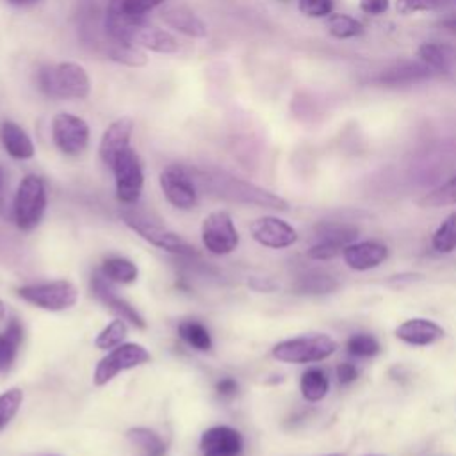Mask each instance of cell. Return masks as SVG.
I'll use <instances>...</instances> for the list:
<instances>
[{
    "label": "cell",
    "mask_w": 456,
    "mask_h": 456,
    "mask_svg": "<svg viewBox=\"0 0 456 456\" xmlns=\"http://www.w3.org/2000/svg\"><path fill=\"white\" fill-rule=\"evenodd\" d=\"M47 211V188L42 177L28 175L22 179L15 200H13V216L20 230L36 228Z\"/></svg>",
    "instance_id": "3"
},
{
    "label": "cell",
    "mask_w": 456,
    "mask_h": 456,
    "mask_svg": "<svg viewBox=\"0 0 456 456\" xmlns=\"http://www.w3.org/2000/svg\"><path fill=\"white\" fill-rule=\"evenodd\" d=\"M328 456H342V454H328Z\"/></svg>",
    "instance_id": "48"
},
{
    "label": "cell",
    "mask_w": 456,
    "mask_h": 456,
    "mask_svg": "<svg viewBox=\"0 0 456 456\" xmlns=\"http://www.w3.org/2000/svg\"><path fill=\"white\" fill-rule=\"evenodd\" d=\"M420 207L424 209H438L447 205H456V177L447 180L445 184L438 186L431 193H428L420 202Z\"/></svg>",
    "instance_id": "35"
},
{
    "label": "cell",
    "mask_w": 456,
    "mask_h": 456,
    "mask_svg": "<svg viewBox=\"0 0 456 456\" xmlns=\"http://www.w3.org/2000/svg\"><path fill=\"white\" fill-rule=\"evenodd\" d=\"M314 234H316L317 241L332 243V244L340 246L344 250L346 246L355 243V239L358 237V228L355 225H349V223L323 221V223L316 225Z\"/></svg>",
    "instance_id": "26"
},
{
    "label": "cell",
    "mask_w": 456,
    "mask_h": 456,
    "mask_svg": "<svg viewBox=\"0 0 456 456\" xmlns=\"http://www.w3.org/2000/svg\"><path fill=\"white\" fill-rule=\"evenodd\" d=\"M449 0H397L396 10L401 15H415V13H428L438 12L447 6Z\"/></svg>",
    "instance_id": "37"
},
{
    "label": "cell",
    "mask_w": 456,
    "mask_h": 456,
    "mask_svg": "<svg viewBox=\"0 0 456 456\" xmlns=\"http://www.w3.org/2000/svg\"><path fill=\"white\" fill-rule=\"evenodd\" d=\"M326 28H328V33L337 40H349L362 35L364 31L362 24L356 19L348 15H333V13L328 17Z\"/></svg>",
    "instance_id": "32"
},
{
    "label": "cell",
    "mask_w": 456,
    "mask_h": 456,
    "mask_svg": "<svg viewBox=\"0 0 456 456\" xmlns=\"http://www.w3.org/2000/svg\"><path fill=\"white\" fill-rule=\"evenodd\" d=\"M163 22L170 29H173L188 38L202 40L207 36V26L204 24V20L186 6H172V8L164 10Z\"/></svg>",
    "instance_id": "19"
},
{
    "label": "cell",
    "mask_w": 456,
    "mask_h": 456,
    "mask_svg": "<svg viewBox=\"0 0 456 456\" xmlns=\"http://www.w3.org/2000/svg\"><path fill=\"white\" fill-rule=\"evenodd\" d=\"M237 392H239V383L234 378H230V376L221 378L216 383V394L220 397H223V399H232V397L237 396Z\"/></svg>",
    "instance_id": "41"
},
{
    "label": "cell",
    "mask_w": 456,
    "mask_h": 456,
    "mask_svg": "<svg viewBox=\"0 0 456 456\" xmlns=\"http://www.w3.org/2000/svg\"><path fill=\"white\" fill-rule=\"evenodd\" d=\"M166 200L180 211H191L198 204V186L193 173L182 166H168L159 177Z\"/></svg>",
    "instance_id": "11"
},
{
    "label": "cell",
    "mask_w": 456,
    "mask_h": 456,
    "mask_svg": "<svg viewBox=\"0 0 456 456\" xmlns=\"http://www.w3.org/2000/svg\"><path fill=\"white\" fill-rule=\"evenodd\" d=\"M179 335L186 344H189L196 351H209L212 348L211 332L205 328V324H202L198 321L180 323L179 324Z\"/></svg>",
    "instance_id": "29"
},
{
    "label": "cell",
    "mask_w": 456,
    "mask_h": 456,
    "mask_svg": "<svg viewBox=\"0 0 456 456\" xmlns=\"http://www.w3.org/2000/svg\"><path fill=\"white\" fill-rule=\"evenodd\" d=\"M196 186L204 188L214 196L244 204V205H255V207H264V209H276V211H285L287 202L280 198L278 195L262 189L255 184H250L246 180H241L237 177H232L228 173H220V172H196L193 175Z\"/></svg>",
    "instance_id": "1"
},
{
    "label": "cell",
    "mask_w": 456,
    "mask_h": 456,
    "mask_svg": "<svg viewBox=\"0 0 456 456\" xmlns=\"http://www.w3.org/2000/svg\"><path fill=\"white\" fill-rule=\"evenodd\" d=\"M342 248L335 246L332 243H324V241H317L308 248V257L314 260H332L337 255H342Z\"/></svg>",
    "instance_id": "40"
},
{
    "label": "cell",
    "mask_w": 456,
    "mask_h": 456,
    "mask_svg": "<svg viewBox=\"0 0 456 456\" xmlns=\"http://www.w3.org/2000/svg\"><path fill=\"white\" fill-rule=\"evenodd\" d=\"M390 3L388 0H360V10L365 15H372V17H380L388 10Z\"/></svg>",
    "instance_id": "42"
},
{
    "label": "cell",
    "mask_w": 456,
    "mask_h": 456,
    "mask_svg": "<svg viewBox=\"0 0 456 456\" xmlns=\"http://www.w3.org/2000/svg\"><path fill=\"white\" fill-rule=\"evenodd\" d=\"M132 45L156 54H175L179 51V42L172 33L159 28H150L148 24L136 31Z\"/></svg>",
    "instance_id": "20"
},
{
    "label": "cell",
    "mask_w": 456,
    "mask_h": 456,
    "mask_svg": "<svg viewBox=\"0 0 456 456\" xmlns=\"http://www.w3.org/2000/svg\"><path fill=\"white\" fill-rule=\"evenodd\" d=\"M29 3H33V0H10V4H13V6H26Z\"/></svg>",
    "instance_id": "47"
},
{
    "label": "cell",
    "mask_w": 456,
    "mask_h": 456,
    "mask_svg": "<svg viewBox=\"0 0 456 456\" xmlns=\"http://www.w3.org/2000/svg\"><path fill=\"white\" fill-rule=\"evenodd\" d=\"M202 241L209 253L228 255L239 246V232L227 211L211 212L202 223Z\"/></svg>",
    "instance_id": "9"
},
{
    "label": "cell",
    "mask_w": 456,
    "mask_h": 456,
    "mask_svg": "<svg viewBox=\"0 0 456 456\" xmlns=\"http://www.w3.org/2000/svg\"><path fill=\"white\" fill-rule=\"evenodd\" d=\"M164 3L166 0H125V8L138 22L147 24L148 13Z\"/></svg>",
    "instance_id": "39"
},
{
    "label": "cell",
    "mask_w": 456,
    "mask_h": 456,
    "mask_svg": "<svg viewBox=\"0 0 456 456\" xmlns=\"http://www.w3.org/2000/svg\"><path fill=\"white\" fill-rule=\"evenodd\" d=\"M102 275L113 284H132L138 280V266L124 257H111L102 264Z\"/></svg>",
    "instance_id": "28"
},
{
    "label": "cell",
    "mask_w": 456,
    "mask_h": 456,
    "mask_svg": "<svg viewBox=\"0 0 456 456\" xmlns=\"http://www.w3.org/2000/svg\"><path fill=\"white\" fill-rule=\"evenodd\" d=\"M52 141L65 156H81L90 143V125L72 113H58L52 120Z\"/></svg>",
    "instance_id": "10"
},
{
    "label": "cell",
    "mask_w": 456,
    "mask_h": 456,
    "mask_svg": "<svg viewBox=\"0 0 456 456\" xmlns=\"http://www.w3.org/2000/svg\"><path fill=\"white\" fill-rule=\"evenodd\" d=\"M431 246L438 253H452L456 250V211L449 214L435 230Z\"/></svg>",
    "instance_id": "30"
},
{
    "label": "cell",
    "mask_w": 456,
    "mask_h": 456,
    "mask_svg": "<svg viewBox=\"0 0 456 456\" xmlns=\"http://www.w3.org/2000/svg\"><path fill=\"white\" fill-rule=\"evenodd\" d=\"M22 340L24 326L17 317H12L6 330L0 333V371H6L13 365Z\"/></svg>",
    "instance_id": "24"
},
{
    "label": "cell",
    "mask_w": 456,
    "mask_h": 456,
    "mask_svg": "<svg viewBox=\"0 0 456 456\" xmlns=\"http://www.w3.org/2000/svg\"><path fill=\"white\" fill-rule=\"evenodd\" d=\"M298 10L308 19H324L333 12L332 0H300Z\"/></svg>",
    "instance_id": "38"
},
{
    "label": "cell",
    "mask_w": 456,
    "mask_h": 456,
    "mask_svg": "<svg viewBox=\"0 0 456 456\" xmlns=\"http://www.w3.org/2000/svg\"><path fill=\"white\" fill-rule=\"evenodd\" d=\"M431 76H433V72L420 61H417V63L404 61V63H399V65L392 67L390 70L383 72L378 77V83L385 84V86H408V84L429 79Z\"/></svg>",
    "instance_id": "22"
},
{
    "label": "cell",
    "mask_w": 456,
    "mask_h": 456,
    "mask_svg": "<svg viewBox=\"0 0 456 456\" xmlns=\"http://www.w3.org/2000/svg\"><path fill=\"white\" fill-rule=\"evenodd\" d=\"M252 237L271 250H284L298 241V232L284 220L275 216H264L250 225Z\"/></svg>",
    "instance_id": "12"
},
{
    "label": "cell",
    "mask_w": 456,
    "mask_h": 456,
    "mask_svg": "<svg viewBox=\"0 0 456 456\" xmlns=\"http://www.w3.org/2000/svg\"><path fill=\"white\" fill-rule=\"evenodd\" d=\"M244 438L241 431L230 426H212L202 433V456H243Z\"/></svg>",
    "instance_id": "13"
},
{
    "label": "cell",
    "mask_w": 456,
    "mask_h": 456,
    "mask_svg": "<svg viewBox=\"0 0 456 456\" xmlns=\"http://www.w3.org/2000/svg\"><path fill=\"white\" fill-rule=\"evenodd\" d=\"M440 26H442L444 29H447L449 33L456 35V19H449V20H444Z\"/></svg>",
    "instance_id": "45"
},
{
    "label": "cell",
    "mask_w": 456,
    "mask_h": 456,
    "mask_svg": "<svg viewBox=\"0 0 456 456\" xmlns=\"http://www.w3.org/2000/svg\"><path fill=\"white\" fill-rule=\"evenodd\" d=\"M335 349L337 342L332 337L317 333L282 340L271 349V355L278 362L285 364H312L326 360L335 353Z\"/></svg>",
    "instance_id": "4"
},
{
    "label": "cell",
    "mask_w": 456,
    "mask_h": 456,
    "mask_svg": "<svg viewBox=\"0 0 456 456\" xmlns=\"http://www.w3.org/2000/svg\"><path fill=\"white\" fill-rule=\"evenodd\" d=\"M127 440L140 456H166L168 452V445L164 444V440L148 428H131L127 431Z\"/></svg>",
    "instance_id": "25"
},
{
    "label": "cell",
    "mask_w": 456,
    "mask_h": 456,
    "mask_svg": "<svg viewBox=\"0 0 456 456\" xmlns=\"http://www.w3.org/2000/svg\"><path fill=\"white\" fill-rule=\"evenodd\" d=\"M109 58L115 63H120L131 68H141L148 63L145 51L132 44H113L109 49Z\"/></svg>",
    "instance_id": "31"
},
{
    "label": "cell",
    "mask_w": 456,
    "mask_h": 456,
    "mask_svg": "<svg viewBox=\"0 0 456 456\" xmlns=\"http://www.w3.org/2000/svg\"><path fill=\"white\" fill-rule=\"evenodd\" d=\"M419 61L426 65L433 76H442L449 74L452 68V63L456 61V52L440 44H424L419 47Z\"/></svg>",
    "instance_id": "23"
},
{
    "label": "cell",
    "mask_w": 456,
    "mask_h": 456,
    "mask_svg": "<svg viewBox=\"0 0 456 456\" xmlns=\"http://www.w3.org/2000/svg\"><path fill=\"white\" fill-rule=\"evenodd\" d=\"M125 225L129 228H132L136 234H140L147 243L164 250V252H170V253H175V255H182V257H191V255H196L195 248L186 243L180 236H177L175 232L154 223L152 220H148L147 216L140 214V212H134V211H125L122 214Z\"/></svg>",
    "instance_id": "6"
},
{
    "label": "cell",
    "mask_w": 456,
    "mask_h": 456,
    "mask_svg": "<svg viewBox=\"0 0 456 456\" xmlns=\"http://www.w3.org/2000/svg\"><path fill=\"white\" fill-rule=\"evenodd\" d=\"M127 333H129L127 321H124V319L118 317V319L111 321V323L97 335L95 346H97L99 349H104V351L115 349L116 346H120V344L125 340Z\"/></svg>",
    "instance_id": "33"
},
{
    "label": "cell",
    "mask_w": 456,
    "mask_h": 456,
    "mask_svg": "<svg viewBox=\"0 0 456 456\" xmlns=\"http://www.w3.org/2000/svg\"><path fill=\"white\" fill-rule=\"evenodd\" d=\"M152 360L148 349L136 342H125L111 349L97 365L93 381L97 387L108 385L113 378H116L120 372L136 369L140 365H145Z\"/></svg>",
    "instance_id": "7"
},
{
    "label": "cell",
    "mask_w": 456,
    "mask_h": 456,
    "mask_svg": "<svg viewBox=\"0 0 456 456\" xmlns=\"http://www.w3.org/2000/svg\"><path fill=\"white\" fill-rule=\"evenodd\" d=\"M22 403H24V390L19 387H13L0 394V431H3L15 419Z\"/></svg>",
    "instance_id": "34"
},
{
    "label": "cell",
    "mask_w": 456,
    "mask_h": 456,
    "mask_svg": "<svg viewBox=\"0 0 456 456\" xmlns=\"http://www.w3.org/2000/svg\"><path fill=\"white\" fill-rule=\"evenodd\" d=\"M396 335L399 340L410 344V346H431L444 339L445 332L440 324H436L431 319L424 317H413L404 323H401L396 328Z\"/></svg>",
    "instance_id": "17"
},
{
    "label": "cell",
    "mask_w": 456,
    "mask_h": 456,
    "mask_svg": "<svg viewBox=\"0 0 456 456\" xmlns=\"http://www.w3.org/2000/svg\"><path fill=\"white\" fill-rule=\"evenodd\" d=\"M113 282H109L102 273L95 275L92 278V292L95 294V298L99 301H102L106 307H109V310H113L120 319L131 323L136 328H147V321L143 319V316L122 296L116 294V291L111 285Z\"/></svg>",
    "instance_id": "14"
},
{
    "label": "cell",
    "mask_w": 456,
    "mask_h": 456,
    "mask_svg": "<svg viewBox=\"0 0 456 456\" xmlns=\"http://www.w3.org/2000/svg\"><path fill=\"white\" fill-rule=\"evenodd\" d=\"M4 195H6V172L0 166V211L4 207Z\"/></svg>",
    "instance_id": "44"
},
{
    "label": "cell",
    "mask_w": 456,
    "mask_h": 456,
    "mask_svg": "<svg viewBox=\"0 0 456 456\" xmlns=\"http://www.w3.org/2000/svg\"><path fill=\"white\" fill-rule=\"evenodd\" d=\"M0 143H3L8 156L17 161H29L36 152L31 136L12 120H6L0 125Z\"/></svg>",
    "instance_id": "18"
},
{
    "label": "cell",
    "mask_w": 456,
    "mask_h": 456,
    "mask_svg": "<svg viewBox=\"0 0 456 456\" xmlns=\"http://www.w3.org/2000/svg\"><path fill=\"white\" fill-rule=\"evenodd\" d=\"M292 289L298 294L321 296V294H330V292L337 291L339 280L324 269H308L296 276Z\"/></svg>",
    "instance_id": "21"
},
{
    "label": "cell",
    "mask_w": 456,
    "mask_h": 456,
    "mask_svg": "<svg viewBox=\"0 0 456 456\" xmlns=\"http://www.w3.org/2000/svg\"><path fill=\"white\" fill-rule=\"evenodd\" d=\"M19 298L49 312H61L72 308L79 300L77 287L68 280H54L44 284H31L17 289Z\"/></svg>",
    "instance_id": "5"
},
{
    "label": "cell",
    "mask_w": 456,
    "mask_h": 456,
    "mask_svg": "<svg viewBox=\"0 0 456 456\" xmlns=\"http://www.w3.org/2000/svg\"><path fill=\"white\" fill-rule=\"evenodd\" d=\"M344 262L355 271H369L381 266L388 259V248L378 241L351 243L342 252Z\"/></svg>",
    "instance_id": "16"
},
{
    "label": "cell",
    "mask_w": 456,
    "mask_h": 456,
    "mask_svg": "<svg viewBox=\"0 0 456 456\" xmlns=\"http://www.w3.org/2000/svg\"><path fill=\"white\" fill-rule=\"evenodd\" d=\"M346 349L353 356L367 358V356H376L381 351V346H380V342L372 335H369V333H356V335H351L348 339Z\"/></svg>",
    "instance_id": "36"
},
{
    "label": "cell",
    "mask_w": 456,
    "mask_h": 456,
    "mask_svg": "<svg viewBox=\"0 0 456 456\" xmlns=\"http://www.w3.org/2000/svg\"><path fill=\"white\" fill-rule=\"evenodd\" d=\"M300 388L307 401L317 403V401L324 399L328 394V388H330L328 374L319 367H310L301 374Z\"/></svg>",
    "instance_id": "27"
},
{
    "label": "cell",
    "mask_w": 456,
    "mask_h": 456,
    "mask_svg": "<svg viewBox=\"0 0 456 456\" xmlns=\"http://www.w3.org/2000/svg\"><path fill=\"white\" fill-rule=\"evenodd\" d=\"M42 92L52 99L84 100L92 93V81L84 67L77 63H60L42 68L38 74Z\"/></svg>",
    "instance_id": "2"
},
{
    "label": "cell",
    "mask_w": 456,
    "mask_h": 456,
    "mask_svg": "<svg viewBox=\"0 0 456 456\" xmlns=\"http://www.w3.org/2000/svg\"><path fill=\"white\" fill-rule=\"evenodd\" d=\"M358 378V369L351 362H344L337 367V380L340 385H349Z\"/></svg>",
    "instance_id": "43"
},
{
    "label": "cell",
    "mask_w": 456,
    "mask_h": 456,
    "mask_svg": "<svg viewBox=\"0 0 456 456\" xmlns=\"http://www.w3.org/2000/svg\"><path fill=\"white\" fill-rule=\"evenodd\" d=\"M132 132H134V122L131 118H118L106 129L99 147V156L106 166L113 168L118 156L124 154L127 148H131Z\"/></svg>",
    "instance_id": "15"
},
{
    "label": "cell",
    "mask_w": 456,
    "mask_h": 456,
    "mask_svg": "<svg viewBox=\"0 0 456 456\" xmlns=\"http://www.w3.org/2000/svg\"><path fill=\"white\" fill-rule=\"evenodd\" d=\"M115 182H116V196L125 205H134L143 193L145 188V173L140 156L127 148L113 164Z\"/></svg>",
    "instance_id": "8"
},
{
    "label": "cell",
    "mask_w": 456,
    "mask_h": 456,
    "mask_svg": "<svg viewBox=\"0 0 456 456\" xmlns=\"http://www.w3.org/2000/svg\"><path fill=\"white\" fill-rule=\"evenodd\" d=\"M4 319H6V305L3 300H0V323H3Z\"/></svg>",
    "instance_id": "46"
}]
</instances>
